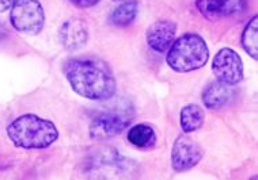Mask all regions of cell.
<instances>
[{"label":"cell","mask_w":258,"mask_h":180,"mask_svg":"<svg viewBox=\"0 0 258 180\" xmlns=\"http://www.w3.org/2000/svg\"><path fill=\"white\" fill-rule=\"evenodd\" d=\"M64 72L72 89L80 97L105 101L116 94V79L110 66L99 58H71L66 64Z\"/></svg>","instance_id":"obj_1"},{"label":"cell","mask_w":258,"mask_h":180,"mask_svg":"<svg viewBox=\"0 0 258 180\" xmlns=\"http://www.w3.org/2000/svg\"><path fill=\"white\" fill-rule=\"evenodd\" d=\"M7 136L17 148L44 149L57 141L58 130L48 119L25 114L10 123Z\"/></svg>","instance_id":"obj_2"},{"label":"cell","mask_w":258,"mask_h":180,"mask_svg":"<svg viewBox=\"0 0 258 180\" xmlns=\"http://www.w3.org/2000/svg\"><path fill=\"white\" fill-rule=\"evenodd\" d=\"M208 58V46L203 37L196 33H186L174 40L166 56V61L171 69L185 73L203 68Z\"/></svg>","instance_id":"obj_3"},{"label":"cell","mask_w":258,"mask_h":180,"mask_svg":"<svg viewBox=\"0 0 258 180\" xmlns=\"http://www.w3.org/2000/svg\"><path fill=\"white\" fill-rule=\"evenodd\" d=\"M10 22L22 34H38L45 25L44 7L38 0H15L10 13Z\"/></svg>","instance_id":"obj_4"},{"label":"cell","mask_w":258,"mask_h":180,"mask_svg":"<svg viewBox=\"0 0 258 180\" xmlns=\"http://www.w3.org/2000/svg\"><path fill=\"white\" fill-rule=\"evenodd\" d=\"M132 117L120 111H106L93 119L90 137L95 141H107L118 136L131 125Z\"/></svg>","instance_id":"obj_5"},{"label":"cell","mask_w":258,"mask_h":180,"mask_svg":"<svg viewBox=\"0 0 258 180\" xmlns=\"http://www.w3.org/2000/svg\"><path fill=\"white\" fill-rule=\"evenodd\" d=\"M212 72L218 81L228 85H236L243 79V62L239 54L232 49L219 50L212 61Z\"/></svg>","instance_id":"obj_6"},{"label":"cell","mask_w":258,"mask_h":180,"mask_svg":"<svg viewBox=\"0 0 258 180\" xmlns=\"http://www.w3.org/2000/svg\"><path fill=\"white\" fill-rule=\"evenodd\" d=\"M203 158V150L195 141L186 136H179L174 142L171 164L175 172H185L195 168Z\"/></svg>","instance_id":"obj_7"},{"label":"cell","mask_w":258,"mask_h":180,"mask_svg":"<svg viewBox=\"0 0 258 180\" xmlns=\"http://www.w3.org/2000/svg\"><path fill=\"white\" fill-rule=\"evenodd\" d=\"M89 40L87 23L80 18H72L60 29V41L67 50H78L83 48Z\"/></svg>","instance_id":"obj_8"},{"label":"cell","mask_w":258,"mask_h":180,"mask_svg":"<svg viewBox=\"0 0 258 180\" xmlns=\"http://www.w3.org/2000/svg\"><path fill=\"white\" fill-rule=\"evenodd\" d=\"M177 26L171 21H158L148 27L147 42L158 53H165L175 40Z\"/></svg>","instance_id":"obj_9"},{"label":"cell","mask_w":258,"mask_h":180,"mask_svg":"<svg viewBox=\"0 0 258 180\" xmlns=\"http://www.w3.org/2000/svg\"><path fill=\"white\" fill-rule=\"evenodd\" d=\"M240 0H196V9L207 19H218L223 15L239 11Z\"/></svg>","instance_id":"obj_10"},{"label":"cell","mask_w":258,"mask_h":180,"mask_svg":"<svg viewBox=\"0 0 258 180\" xmlns=\"http://www.w3.org/2000/svg\"><path fill=\"white\" fill-rule=\"evenodd\" d=\"M232 85L224 84L222 81H214L209 85L205 87L203 91V103H204L208 109H219L223 105H226L234 95L232 91Z\"/></svg>","instance_id":"obj_11"},{"label":"cell","mask_w":258,"mask_h":180,"mask_svg":"<svg viewBox=\"0 0 258 180\" xmlns=\"http://www.w3.org/2000/svg\"><path fill=\"white\" fill-rule=\"evenodd\" d=\"M128 140L138 148H150L155 144V130L147 123H138L129 129Z\"/></svg>","instance_id":"obj_12"},{"label":"cell","mask_w":258,"mask_h":180,"mask_svg":"<svg viewBox=\"0 0 258 180\" xmlns=\"http://www.w3.org/2000/svg\"><path fill=\"white\" fill-rule=\"evenodd\" d=\"M204 122V111L200 106L187 105L181 111V128L185 133L196 132Z\"/></svg>","instance_id":"obj_13"},{"label":"cell","mask_w":258,"mask_h":180,"mask_svg":"<svg viewBox=\"0 0 258 180\" xmlns=\"http://www.w3.org/2000/svg\"><path fill=\"white\" fill-rule=\"evenodd\" d=\"M138 14V3L135 0H125L118 7L111 13L110 21L116 26H128L129 23L134 22Z\"/></svg>","instance_id":"obj_14"},{"label":"cell","mask_w":258,"mask_h":180,"mask_svg":"<svg viewBox=\"0 0 258 180\" xmlns=\"http://www.w3.org/2000/svg\"><path fill=\"white\" fill-rule=\"evenodd\" d=\"M258 18L254 17L247 25H246L243 34H242V46L246 53L251 56L254 60L258 57V30H257Z\"/></svg>","instance_id":"obj_15"},{"label":"cell","mask_w":258,"mask_h":180,"mask_svg":"<svg viewBox=\"0 0 258 180\" xmlns=\"http://www.w3.org/2000/svg\"><path fill=\"white\" fill-rule=\"evenodd\" d=\"M71 2L76 7H80V9H89V7H93L97 3H99V0H71Z\"/></svg>","instance_id":"obj_16"},{"label":"cell","mask_w":258,"mask_h":180,"mask_svg":"<svg viewBox=\"0 0 258 180\" xmlns=\"http://www.w3.org/2000/svg\"><path fill=\"white\" fill-rule=\"evenodd\" d=\"M15 0H0V13H5L6 10H9L13 7Z\"/></svg>","instance_id":"obj_17"},{"label":"cell","mask_w":258,"mask_h":180,"mask_svg":"<svg viewBox=\"0 0 258 180\" xmlns=\"http://www.w3.org/2000/svg\"><path fill=\"white\" fill-rule=\"evenodd\" d=\"M5 34H6V29L2 26V25H0V40H2L3 37H5Z\"/></svg>","instance_id":"obj_18"},{"label":"cell","mask_w":258,"mask_h":180,"mask_svg":"<svg viewBox=\"0 0 258 180\" xmlns=\"http://www.w3.org/2000/svg\"><path fill=\"white\" fill-rule=\"evenodd\" d=\"M114 2H124V0H114Z\"/></svg>","instance_id":"obj_19"}]
</instances>
